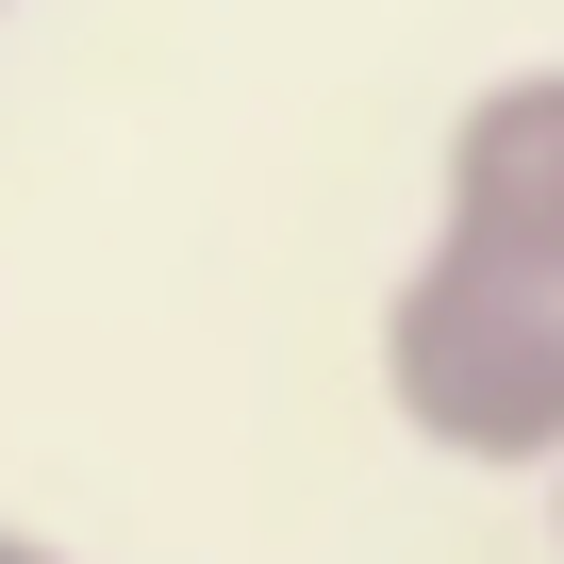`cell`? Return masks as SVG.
<instances>
[{"mask_svg": "<svg viewBox=\"0 0 564 564\" xmlns=\"http://www.w3.org/2000/svg\"><path fill=\"white\" fill-rule=\"evenodd\" d=\"M0 18H18V0H0Z\"/></svg>", "mask_w": 564, "mask_h": 564, "instance_id": "277c9868", "label": "cell"}, {"mask_svg": "<svg viewBox=\"0 0 564 564\" xmlns=\"http://www.w3.org/2000/svg\"><path fill=\"white\" fill-rule=\"evenodd\" d=\"M0 564H84V547H51V531H18V514H0Z\"/></svg>", "mask_w": 564, "mask_h": 564, "instance_id": "7a4b0ae2", "label": "cell"}, {"mask_svg": "<svg viewBox=\"0 0 564 564\" xmlns=\"http://www.w3.org/2000/svg\"><path fill=\"white\" fill-rule=\"evenodd\" d=\"M382 399L448 465H498V481L564 465V265L432 216L382 300Z\"/></svg>", "mask_w": 564, "mask_h": 564, "instance_id": "6da1fadb", "label": "cell"}, {"mask_svg": "<svg viewBox=\"0 0 564 564\" xmlns=\"http://www.w3.org/2000/svg\"><path fill=\"white\" fill-rule=\"evenodd\" d=\"M547 514H564V465H547Z\"/></svg>", "mask_w": 564, "mask_h": 564, "instance_id": "3957f363", "label": "cell"}]
</instances>
